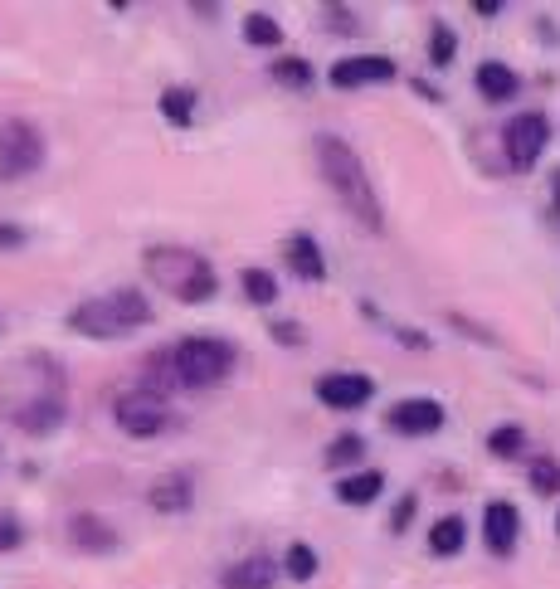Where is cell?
<instances>
[{"label":"cell","mask_w":560,"mask_h":589,"mask_svg":"<svg viewBox=\"0 0 560 589\" xmlns=\"http://www.w3.org/2000/svg\"><path fill=\"white\" fill-rule=\"evenodd\" d=\"M39 161H44V132L25 117H10L0 127V176L25 181L30 171H39Z\"/></svg>","instance_id":"5b68a950"},{"label":"cell","mask_w":560,"mask_h":589,"mask_svg":"<svg viewBox=\"0 0 560 589\" xmlns=\"http://www.w3.org/2000/svg\"><path fill=\"white\" fill-rule=\"evenodd\" d=\"M234 346L220 336H186L181 346H171V366L181 375V390H210L234 370Z\"/></svg>","instance_id":"277c9868"},{"label":"cell","mask_w":560,"mask_h":589,"mask_svg":"<svg viewBox=\"0 0 560 589\" xmlns=\"http://www.w3.org/2000/svg\"><path fill=\"white\" fill-rule=\"evenodd\" d=\"M517 536H522V516L512 502H487L483 512V541L492 555H512L517 551Z\"/></svg>","instance_id":"8fae6325"},{"label":"cell","mask_w":560,"mask_h":589,"mask_svg":"<svg viewBox=\"0 0 560 589\" xmlns=\"http://www.w3.org/2000/svg\"><path fill=\"white\" fill-rule=\"evenodd\" d=\"M522 443H526V434L517 424H497V429L487 434V453H492V458H517Z\"/></svg>","instance_id":"603a6c76"},{"label":"cell","mask_w":560,"mask_h":589,"mask_svg":"<svg viewBox=\"0 0 560 589\" xmlns=\"http://www.w3.org/2000/svg\"><path fill=\"white\" fill-rule=\"evenodd\" d=\"M375 395L371 375H356V370H332L317 380V400L327 409H361Z\"/></svg>","instance_id":"ba28073f"},{"label":"cell","mask_w":560,"mask_h":589,"mask_svg":"<svg viewBox=\"0 0 560 589\" xmlns=\"http://www.w3.org/2000/svg\"><path fill=\"white\" fill-rule=\"evenodd\" d=\"M390 429L405 434V439H424V434L444 429V405H439V400H424V395L400 400V405L390 409Z\"/></svg>","instance_id":"9c48e42d"},{"label":"cell","mask_w":560,"mask_h":589,"mask_svg":"<svg viewBox=\"0 0 560 589\" xmlns=\"http://www.w3.org/2000/svg\"><path fill=\"white\" fill-rule=\"evenodd\" d=\"M69 541H74V546H83V555H112V551H117V531H112L103 516H93V512L69 516Z\"/></svg>","instance_id":"7c38bea8"},{"label":"cell","mask_w":560,"mask_h":589,"mask_svg":"<svg viewBox=\"0 0 560 589\" xmlns=\"http://www.w3.org/2000/svg\"><path fill=\"white\" fill-rule=\"evenodd\" d=\"M151 322V302L137 288H117V293L88 297L69 312V327L78 336H98V341H117V336L142 332Z\"/></svg>","instance_id":"3957f363"},{"label":"cell","mask_w":560,"mask_h":589,"mask_svg":"<svg viewBox=\"0 0 560 589\" xmlns=\"http://www.w3.org/2000/svg\"><path fill=\"white\" fill-rule=\"evenodd\" d=\"M463 541H468V526H463V516H439L434 521V531H429V551L448 560V555L463 551Z\"/></svg>","instance_id":"d6986e66"},{"label":"cell","mask_w":560,"mask_h":589,"mask_svg":"<svg viewBox=\"0 0 560 589\" xmlns=\"http://www.w3.org/2000/svg\"><path fill=\"white\" fill-rule=\"evenodd\" d=\"M283 570L298 580V585H307L312 575H317V551L307 546V541H298V546H288V555H283Z\"/></svg>","instance_id":"cb8c5ba5"},{"label":"cell","mask_w":560,"mask_h":589,"mask_svg":"<svg viewBox=\"0 0 560 589\" xmlns=\"http://www.w3.org/2000/svg\"><path fill=\"white\" fill-rule=\"evenodd\" d=\"M181 390V375L171 366V351H151L147 361H142V395L151 400H171Z\"/></svg>","instance_id":"9a60e30c"},{"label":"cell","mask_w":560,"mask_h":589,"mask_svg":"<svg viewBox=\"0 0 560 589\" xmlns=\"http://www.w3.org/2000/svg\"><path fill=\"white\" fill-rule=\"evenodd\" d=\"M283 254H288V268L298 273L302 283H322V278H327V258H322V249H317L312 234H293V239L283 244Z\"/></svg>","instance_id":"5bb4252c"},{"label":"cell","mask_w":560,"mask_h":589,"mask_svg":"<svg viewBox=\"0 0 560 589\" xmlns=\"http://www.w3.org/2000/svg\"><path fill=\"white\" fill-rule=\"evenodd\" d=\"M473 10H478V15H483V20H492V15H497V10H502V0H473Z\"/></svg>","instance_id":"1f68e13d"},{"label":"cell","mask_w":560,"mask_h":589,"mask_svg":"<svg viewBox=\"0 0 560 589\" xmlns=\"http://www.w3.org/2000/svg\"><path fill=\"white\" fill-rule=\"evenodd\" d=\"M273 336H283V341H302L298 327H278V322H273Z\"/></svg>","instance_id":"d6a6232c"},{"label":"cell","mask_w":560,"mask_h":589,"mask_svg":"<svg viewBox=\"0 0 560 589\" xmlns=\"http://www.w3.org/2000/svg\"><path fill=\"white\" fill-rule=\"evenodd\" d=\"M244 39H249L254 49H278V44H283V25H278L273 15L254 10V15L244 20Z\"/></svg>","instance_id":"44dd1931"},{"label":"cell","mask_w":560,"mask_h":589,"mask_svg":"<svg viewBox=\"0 0 560 589\" xmlns=\"http://www.w3.org/2000/svg\"><path fill=\"white\" fill-rule=\"evenodd\" d=\"M317 171H322V181L332 185L341 210L361 224V229H375V234L385 229V210H380L371 171L361 166V156L346 147L341 137H317Z\"/></svg>","instance_id":"6da1fadb"},{"label":"cell","mask_w":560,"mask_h":589,"mask_svg":"<svg viewBox=\"0 0 560 589\" xmlns=\"http://www.w3.org/2000/svg\"><path fill=\"white\" fill-rule=\"evenodd\" d=\"M473 83H478V93H483L487 103H507V98H512V93L522 88V78L512 74L507 64H497V59L478 64V78H473Z\"/></svg>","instance_id":"e0dca14e"},{"label":"cell","mask_w":560,"mask_h":589,"mask_svg":"<svg viewBox=\"0 0 560 589\" xmlns=\"http://www.w3.org/2000/svg\"><path fill=\"white\" fill-rule=\"evenodd\" d=\"M190 497H195V478L190 473H171V478H161L151 487V507L161 516H181L190 507Z\"/></svg>","instance_id":"2e32d148"},{"label":"cell","mask_w":560,"mask_h":589,"mask_svg":"<svg viewBox=\"0 0 560 589\" xmlns=\"http://www.w3.org/2000/svg\"><path fill=\"white\" fill-rule=\"evenodd\" d=\"M361 453H366V443L356 439V434H341L327 448V468H351V463H361Z\"/></svg>","instance_id":"484cf974"},{"label":"cell","mask_w":560,"mask_h":589,"mask_svg":"<svg viewBox=\"0 0 560 589\" xmlns=\"http://www.w3.org/2000/svg\"><path fill=\"white\" fill-rule=\"evenodd\" d=\"M112 414H117V424L132 434V439H156L166 424H171V414H166V400H151V395H142V390H132V395H122L117 405H112Z\"/></svg>","instance_id":"52a82bcc"},{"label":"cell","mask_w":560,"mask_h":589,"mask_svg":"<svg viewBox=\"0 0 560 589\" xmlns=\"http://www.w3.org/2000/svg\"><path fill=\"white\" fill-rule=\"evenodd\" d=\"M556 526H560V516H556Z\"/></svg>","instance_id":"d590c367"},{"label":"cell","mask_w":560,"mask_h":589,"mask_svg":"<svg viewBox=\"0 0 560 589\" xmlns=\"http://www.w3.org/2000/svg\"><path fill=\"white\" fill-rule=\"evenodd\" d=\"M142 268H147V278L161 288L166 297H176V302H210L215 297V268H210V258H200L195 249H181V244H156L142 254Z\"/></svg>","instance_id":"7a4b0ae2"},{"label":"cell","mask_w":560,"mask_h":589,"mask_svg":"<svg viewBox=\"0 0 560 589\" xmlns=\"http://www.w3.org/2000/svg\"><path fill=\"white\" fill-rule=\"evenodd\" d=\"M25 244V229H15V224H0V249H20Z\"/></svg>","instance_id":"4dcf8cb0"},{"label":"cell","mask_w":560,"mask_h":589,"mask_svg":"<svg viewBox=\"0 0 560 589\" xmlns=\"http://www.w3.org/2000/svg\"><path fill=\"white\" fill-rule=\"evenodd\" d=\"M531 492H541V497L560 492V463H551V458H536V463H531Z\"/></svg>","instance_id":"4316f807"},{"label":"cell","mask_w":560,"mask_h":589,"mask_svg":"<svg viewBox=\"0 0 560 589\" xmlns=\"http://www.w3.org/2000/svg\"><path fill=\"white\" fill-rule=\"evenodd\" d=\"M390 78H395V64L385 54H351V59L332 64L336 88H371V83H390Z\"/></svg>","instance_id":"30bf717a"},{"label":"cell","mask_w":560,"mask_h":589,"mask_svg":"<svg viewBox=\"0 0 560 589\" xmlns=\"http://www.w3.org/2000/svg\"><path fill=\"white\" fill-rule=\"evenodd\" d=\"M385 492V473H375V468H366V473H346V478L336 482V497L346 502V507H366V502H375Z\"/></svg>","instance_id":"ac0fdd59"},{"label":"cell","mask_w":560,"mask_h":589,"mask_svg":"<svg viewBox=\"0 0 560 589\" xmlns=\"http://www.w3.org/2000/svg\"><path fill=\"white\" fill-rule=\"evenodd\" d=\"M278 580V560L273 555H244L239 565H229L220 575L224 589H273Z\"/></svg>","instance_id":"4fadbf2b"},{"label":"cell","mask_w":560,"mask_h":589,"mask_svg":"<svg viewBox=\"0 0 560 589\" xmlns=\"http://www.w3.org/2000/svg\"><path fill=\"white\" fill-rule=\"evenodd\" d=\"M195 88H186V83H176V88H166L161 93V117L171 122V127H190V117H195Z\"/></svg>","instance_id":"ffe728a7"},{"label":"cell","mask_w":560,"mask_h":589,"mask_svg":"<svg viewBox=\"0 0 560 589\" xmlns=\"http://www.w3.org/2000/svg\"><path fill=\"white\" fill-rule=\"evenodd\" d=\"M273 78L288 83V88H312V69H307L302 59H278V64H273Z\"/></svg>","instance_id":"83f0119b"},{"label":"cell","mask_w":560,"mask_h":589,"mask_svg":"<svg viewBox=\"0 0 560 589\" xmlns=\"http://www.w3.org/2000/svg\"><path fill=\"white\" fill-rule=\"evenodd\" d=\"M453 54H458V39L448 30L444 20H434V30H429V59H434V69H448L453 64Z\"/></svg>","instance_id":"d4e9b609"},{"label":"cell","mask_w":560,"mask_h":589,"mask_svg":"<svg viewBox=\"0 0 560 589\" xmlns=\"http://www.w3.org/2000/svg\"><path fill=\"white\" fill-rule=\"evenodd\" d=\"M239 283H244V297H249V302H259V307L278 302V278H273L268 268H244V273H239Z\"/></svg>","instance_id":"7402d4cb"},{"label":"cell","mask_w":560,"mask_h":589,"mask_svg":"<svg viewBox=\"0 0 560 589\" xmlns=\"http://www.w3.org/2000/svg\"><path fill=\"white\" fill-rule=\"evenodd\" d=\"M20 541H25L20 521H15V516H0V555H5V551H15Z\"/></svg>","instance_id":"f1b7e54d"},{"label":"cell","mask_w":560,"mask_h":589,"mask_svg":"<svg viewBox=\"0 0 560 589\" xmlns=\"http://www.w3.org/2000/svg\"><path fill=\"white\" fill-rule=\"evenodd\" d=\"M0 332H5V317H0Z\"/></svg>","instance_id":"e575fe53"},{"label":"cell","mask_w":560,"mask_h":589,"mask_svg":"<svg viewBox=\"0 0 560 589\" xmlns=\"http://www.w3.org/2000/svg\"><path fill=\"white\" fill-rule=\"evenodd\" d=\"M556 220H560V171H556Z\"/></svg>","instance_id":"836d02e7"},{"label":"cell","mask_w":560,"mask_h":589,"mask_svg":"<svg viewBox=\"0 0 560 589\" xmlns=\"http://www.w3.org/2000/svg\"><path fill=\"white\" fill-rule=\"evenodd\" d=\"M410 516H414V492H410V497H400V507H395V516H390V526H395V531H405V526H410Z\"/></svg>","instance_id":"f546056e"},{"label":"cell","mask_w":560,"mask_h":589,"mask_svg":"<svg viewBox=\"0 0 560 589\" xmlns=\"http://www.w3.org/2000/svg\"><path fill=\"white\" fill-rule=\"evenodd\" d=\"M546 142H551V122L541 112H522V117H512L502 127V151H507L512 171H531L536 156L546 151Z\"/></svg>","instance_id":"8992f818"}]
</instances>
